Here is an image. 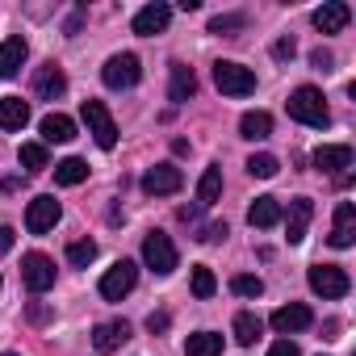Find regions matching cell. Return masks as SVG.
Instances as JSON below:
<instances>
[{"instance_id": "1", "label": "cell", "mask_w": 356, "mask_h": 356, "mask_svg": "<svg viewBox=\"0 0 356 356\" xmlns=\"http://www.w3.org/2000/svg\"><path fill=\"white\" fill-rule=\"evenodd\" d=\"M285 109H289V118H293V122L314 126V130H323V126L331 122V109H327L323 92H318V88H310V84L293 88V92H289V101H285Z\"/></svg>"}, {"instance_id": "2", "label": "cell", "mask_w": 356, "mask_h": 356, "mask_svg": "<svg viewBox=\"0 0 356 356\" xmlns=\"http://www.w3.org/2000/svg\"><path fill=\"white\" fill-rule=\"evenodd\" d=\"M214 84H218V92H227V97H248V92H256V72L243 67V63L218 59V63H214Z\"/></svg>"}, {"instance_id": "3", "label": "cell", "mask_w": 356, "mask_h": 356, "mask_svg": "<svg viewBox=\"0 0 356 356\" xmlns=\"http://www.w3.org/2000/svg\"><path fill=\"white\" fill-rule=\"evenodd\" d=\"M80 113H84V122H88V134L97 138V147H101V151H113V147H118V126H113L105 101H84Z\"/></svg>"}, {"instance_id": "4", "label": "cell", "mask_w": 356, "mask_h": 356, "mask_svg": "<svg viewBox=\"0 0 356 356\" xmlns=\"http://www.w3.org/2000/svg\"><path fill=\"white\" fill-rule=\"evenodd\" d=\"M101 80H105V88H134L138 80H143V67H138V55H113V59H105V67H101Z\"/></svg>"}, {"instance_id": "5", "label": "cell", "mask_w": 356, "mask_h": 356, "mask_svg": "<svg viewBox=\"0 0 356 356\" xmlns=\"http://www.w3.org/2000/svg\"><path fill=\"white\" fill-rule=\"evenodd\" d=\"M143 260H147V268H151V273L168 277V273L176 268V243H172L163 231H151V235L143 239Z\"/></svg>"}, {"instance_id": "6", "label": "cell", "mask_w": 356, "mask_h": 356, "mask_svg": "<svg viewBox=\"0 0 356 356\" xmlns=\"http://www.w3.org/2000/svg\"><path fill=\"white\" fill-rule=\"evenodd\" d=\"M134 285H138V264H134V260H118V264L101 277V298H105V302H122Z\"/></svg>"}, {"instance_id": "7", "label": "cell", "mask_w": 356, "mask_h": 356, "mask_svg": "<svg viewBox=\"0 0 356 356\" xmlns=\"http://www.w3.org/2000/svg\"><path fill=\"white\" fill-rule=\"evenodd\" d=\"M22 281H26V289H30V293H47V289L55 285V260H51V256H42V252L22 256Z\"/></svg>"}, {"instance_id": "8", "label": "cell", "mask_w": 356, "mask_h": 356, "mask_svg": "<svg viewBox=\"0 0 356 356\" xmlns=\"http://www.w3.org/2000/svg\"><path fill=\"white\" fill-rule=\"evenodd\" d=\"M306 281H310V289H314L318 298H343V293L352 289V281H348V273H343L339 264H314Z\"/></svg>"}, {"instance_id": "9", "label": "cell", "mask_w": 356, "mask_h": 356, "mask_svg": "<svg viewBox=\"0 0 356 356\" xmlns=\"http://www.w3.org/2000/svg\"><path fill=\"white\" fill-rule=\"evenodd\" d=\"M181 185H185V176H181V168H172V163H155V168L143 172V193H151V197H168Z\"/></svg>"}, {"instance_id": "10", "label": "cell", "mask_w": 356, "mask_h": 356, "mask_svg": "<svg viewBox=\"0 0 356 356\" xmlns=\"http://www.w3.org/2000/svg\"><path fill=\"white\" fill-rule=\"evenodd\" d=\"M59 214H63L59 202H55L51 193H42V197H34L30 210H26V231H30V235H47V231L59 222Z\"/></svg>"}, {"instance_id": "11", "label": "cell", "mask_w": 356, "mask_h": 356, "mask_svg": "<svg viewBox=\"0 0 356 356\" xmlns=\"http://www.w3.org/2000/svg\"><path fill=\"white\" fill-rule=\"evenodd\" d=\"M168 22H172V5L155 0V5H143V9L134 13L130 30H134V34H143V38H151V34H163V30H168Z\"/></svg>"}, {"instance_id": "12", "label": "cell", "mask_w": 356, "mask_h": 356, "mask_svg": "<svg viewBox=\"0 0 356 356\" xmlns=\"http://www.w3.org/2000/svg\"><path fill=\"white\" fill-rule=\"evenodd\" d=\"M281 218H285L289 243H302V239H306V227H310V218H314V202H310V197H293L289 210H281Z\"/></svg>"}, {"instance_id": "13", "label": "cell", "mask_w": 356, "mask_h": 356, "mask_svg": "<svg viewBox=\"0 0 356 356\" xmlns=\"http://www.w3.org/2000/svg\"><path fill=\"white\" fill-rule=\"evenodd\" d=\"M327 243H331V248H352V243H356V206H352V202H339V206H335V222H331Z\"/></svg>"}, {"instance_id": "14", "label": "cell", "mask_w": 356, "mask_h": 356, "mask_svg": "<svg viewBox=\"0 0 356 356\" xmlns=\"http://www.w3.org/2000/svg\"><path fill=\"white\" fill-rule=\"evenodd\" d=\"M34 92H38L42 101H59V97L67 92V76H63V67H59V63H42V67L34 72Z\"/></svg>"}, {"instance_id": "15", "label": "cell", "mask_w": 356, "mask_h": 356, "mask_svg": "<svg viewBox=\"0 0 356 356\" xmlns=\"http://www.w3.org/2000/svg\"><path fill=\"white\" fill-rule=\"evenodd\" d=\"M126 339H130V323L126 318H109V323H97L92 327V348L97 352H118Z\"/></svg>"}, {"instance_id": "16", "label": "cell", "mask_w": 356, "mask_h": 356, "mask_svg": "<svg viewBox=\"0 0 356 356\" xmlns=\"http://www.w3.org/2000/svg\"><path fill=\"white\" fill-rule=\"evenodd\" d=\"M314 168H318V172H331V176L348 172V168H352V147H348V143H327V147H318V151H314Z\"/></svg>"}, {"instance_id": "17", "label": "cell", "mask_w": 356, "mask_h": 356, "mask_svg": "<svg viewBox=\"0 0 356 356\" xmlns=\"http://www.w3.org/2000/svg\"><path fill=\"white\" fill-rule=\"evenodd\" d=\"M314 323V314H310V306H302V302H289V306H281V310H273V327L281 331V335H293V331H306Z\"/></svg>"}, {"instance_id": "18", "label": "cell", "mask_w": 356, "mask_h": 356, "mask_svg": "<svg viewBox=\"0 0 356 356\" xmlns=\"http://www.w3.org/2000/svg\"><path fill=\"white\" fill-rule=\"evenodd\" d=\"M348 17H352V9L343 5V0H327V5L314 9V26H318V34H339V30L348 26Z\"/></svg>"}, {"instance_id": "19", "label": "cell", "mask_w": 356, "mask_h": 356, "mask_svg": "<svg viewBox=\"0 0 356 356\" xmlns=\"http://www.w3.org/2000/svg\"><path fill=\"white\" fill-rule=\"evenodd\" d=\"M26 55H30V47H26V38H22V34L0 42V80H13V76L22 72Z\"/></svg>"}, {"instance_id": "20", "label": "cell", "mask_w": 356, "mask_h": 356, "mask_svg": "<svg viewBox=\"0 0 356 356\" xmlns=\"http://www.w3.org/2000/svg\"><path fill=\"white\" fill-rule=\"evenodd\" d=\"M197 92V76H193V67H185V63H172V80H168V101L172 105H185L189 97Z\"/></svg>"}, {"instance_id": "21", "label": "cell", "mask_w": 356, "mask_h": 356, "mask_svg": "<svg viewBox=\"0 0 356 356\" xmlns=\"http://www.w3.org/2000/svg\"><path fill=\"white\" fill-rule=\"evenodd\" d=\"M38 130H42L47 143H72V138H76V122H72L67 113H47V118L38 122Z\"/></svg>"}, {"instance_id": "22", "label": "cell", "mask_w": 356, "mask_h": 356, "mask_svg": "<svg viewBox=\"0 0 356 356\" xmlns=\"http://www.w3.org/2000/svg\"><path fill=\"white\" fill-rule=\"evenodd\" d=\"M248 222H252L256 231L277 227V222H281V202H277V197H256L252 210H248Z\"/></svg>"}, {"instance_id": "23", "label": "cell", "mask_w": 356, "mask_h": 356, "mask_svg": "<svg viewBox=\"0 0 356 356\" xmlns=\"http://www.w3.org/2000/svg\"><path fill=\"white\" fill-rule=\"evenodd\" d=\"M218 197H222V168L210 163V168L202 172V181H197V206L206 210V206H214Z\"/></svg>"}, {"instance_id": "24", "label": "cell", "mask_w": 356, "mask_h": 356, "mask_svg": "<svg viewBox=\"0 0 356 356\" xmlns=\"http://www.w3.org/2000/svg\"><path fill=\"white\" fill-rule=\"evenodd\" d=\"M30 122V105L22 97H5L0 101V130H22Z\"/></svg>"}, {"instance_id": "25", "label": "cell", "mask_w": 356, "mask_h": 356, "mask_svg": "<svg viewBox=\"0 0 356 356\" xmlns=\"http://www.w3.org/2000/svg\"><path fill=\"white\" fill-rule=\"evenodd\" d=\"M239 134H243V138H252V143H260V138H268V134H273V118H268L264 109H252V113H243V118H239Z\"/></svg>"}, {"instance_id": "26", "label": "cell", "mask_w": 356, "mask_h": 356, "mask_svg": "<svg viewBox=\"0 0 356 356\" xmlns=\"http://www.w3.org/2000/svg\"><path fill=\"white\" fill-rule=\"evenodd\" d=\"M260 331H264L260 314H252V310H239V314H235V339H239L243 348H252V343L260 339Z\"/></svg>"}, {"instance_id": "27", "label": "cell", "mask_w": 356, "mask_h": 356, "mask_svg": "<svg viewBox=\"0 0 356 356\" xmlns=\"http://www.w3.org/2000/svg\"><path fill=\"white\" fill-rule=\"evenodd\" d=\"M185 352H189V356H222V335H214V331H197V335L185 339Z\"/></svg>"}, {"instance_id": "28", "label": "cell", "mask_w": 356, "mask_h": 356, "mask_svg": "<svg viewBox=\"0 0 356 356\" xmlns=\"http://www.w3.org/2000/svg\"><path fill=\"white\" fill-rule=\"evenodd\" d=\"M55 181L59 185H80V181H88V163L84 159H63V163H55Z\"/></svg>"}, {"instance_id": "29", "label": "cell", "mask_w": 356, "mask_h": 356, "mask_svg": "<svg viewBox=\"0 0 356 356\" xmlns=\"http://www.w3.org/2000/svg\"><path fill=\"white\" fill-rule=\"evenodd\" d=\"M67 260H72L76 268H88V264L97 260V243H92V239H76V243H67Z\"/></svg>"}, {"instance_id": "30", "label": "cell", "mask_w": 356, "mask_h": 356, "mask_svg": "<svg viewBox=\"0 0 356 356\" xmlns=\"http://www.w3.org/2000/svg\"><path fill=\"white\" fill-rule=\"evenodd\" d=\"M248 172L256 176V181H273V176L281 172V163H277V155H252L248 159Z\"/></svg>"}, {"instance_id": "31", "label": "cell", "mask_w": 356, "mask_h": 356, "mask_svg": "<svg viewBox=\"0 0 356 356\" xmlns=\"http://www.w3.org/2000/svg\"><path fill=\"white\" fill-rule=\"evenodd\" d=\"M22 168L26 172H42L47 168V147L42 143H22Z\"/></svg>"}, {"instance_id": "32", "label": "cell", "mask_w": 356, "mask_h": 356, "mask_svg": "<svg viewBox=\"0 0 356 356\" xmlns=\"http://www.w3.org/2000/svg\"><path fill=\"white\" fill-rule=\"evenodd\" d=\"M214 289H218V277H214V268L197 264V268H193V293H197V298H214Z\"/></svg>"}, {"instance_id": "33", "label": "cell", "mask_w": 356, "mask_h": 356, "mask_svg": "<svg viewBox=\"0 0 356 356\" xmlns=\"http://www.w3.org/2000/svg\"><path fill=\"white\" fill-rule=\"evenodd\" d=\"M243 26H248L243 13H218V17H210V34H235Z\"/></svg>"}, {"instance_id": "34", "label": "cell", "mask_w": 356, "mask_h": 356, "mask_svg": "<svg viewBox=\"0 0 356 356\" xmlns=\"http://www.w3.org/2000/svg\"><path fill=\"white\" fill-rule=\"evenodd\" d=\"M231 289H235L239 298H260V293H264V281L252 277V273H239V277H231Z\"/></svg>"}, {"instance_id": "35", "label": "cell", "mask_w": 356, "mask_h": 356, "mask_svg": "<svg viewBox=\"0 0 356 356\" xmlns=\"http://www.w3.org/2000/svg\"><path fill=\"white\" fill-rule=\"evenodd\" d=\"M197 239H202V243H218V239H227V222H210V227H202Z\"/></svg>"}, {"instance_id": "36", "label": "cell", "mask_w": 356, "mask_h": 356, "mask_svg": "<svg viewBox=\"0 0 356 356\" xmlns=\"http://www.w3.org/2000/svg\"><path fill=\"white\" fill-rule=\"evenodd\" d=\"M168 323H172V318H168V310H151V314H147V331H151V335L168 331Z\"/></svg>"}, {"instance_id": "37", "label": "cell", "mask_w": 356, "mask_h": 356, "mask_svg": "<svg viewBox=\"0 0 356 356\" xmlns=\"http://www.w3.org/2000/svg\"><path fill=\"white\" fill-rule=\"evenodd\" d=\"M293 51H298V42H293V38H281V42H273V55H277V59H293Z\"/></svg>"}, {"instance_id": "38", "label": "cell", "mask_w": 356, "mask_h": 356, "mask_svg": "<svg viewBox=\"0 0 356 356\" xmlns=\"http://www.w3.org/2000/svg\"><path fill=\"white\" fill-rule=\"evenodd\" d=\"M310 63H314L318 72H331V63H335V59H331V51H323V47H318V51H310Z\"/></svg>"}, {"instance_id": "39", "label": "cell", "mask_w": 356, "mask_h": 356, "mask_svg": "<svg viewBox=\"0 0 356 356\" xmlns=\"http://www.w3.org/2000/svg\"><path fill=\"white\" fill-rule=\"evenodd\" d=\"M30 323H51V306H42V302H30Z\"/></svg>"}, {"instance_id": "40", "label": "cell", "mask_w": 356, "mask_h": 356, "mask_svg": "<svg viewBox=\"0 0 356 356\" xmlns=\"http://www.w3.org/2000/svg\"><path fill=\"white\" fill-rule=\"evenodd\" d=\"M268 356H298V343H293V339H277V343L268 348Z\"/></svg>"}, {"instance_id": "41", "label": "cell", "mask_w": 356, "mask_h": 356, "mask_svg": "<svg viewBox=\"0 0 356 356\" xmlns=\"http://www.w3.org/2000/svg\"><path fill=\"white\" fill-rule=\"evenodd\" d=\"M13 235H17L13 227H0V252H9V248H13Z\"/></svg>"}, {"instance_id": "42", "label": "cell", "mask_w": 356, "mask_h": 356, "mask_svg": "<svg viewBox=\"0 0 356 356\" xmlns=\"http://www.w3.org/2000/svg\"><path fill=\"white\" fill-rule=\"evenodd\" d=\"M197 214H202V206H181V218L185 222H197Z\"/></svg>"}, {"instance_id": "43", "label": "cell", "mask_w": 356, "mask_h": 356, "mask_svg": "<svg viewBox=\"0 0 356 356\" xmlns=\"http://www.w3.org/2000/svg\"><path fill=\"white\" fill-rule=\"evenodd\" d=\"M5 356H17V352H5Z\"/></svg>"}]
</instances>
